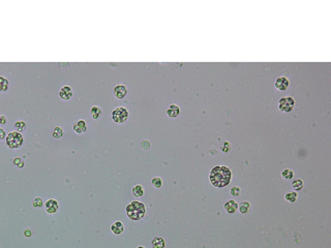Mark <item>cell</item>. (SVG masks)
<instances>
[{
  "label": "cell",
  "mask_w": 331,
  "mask_h": 248,
  "mask_svg": "<svg viewBox=\"0 0 331 248\" xmlns=\"http://www.w3.org/2000/svg\"><path fill=\"white\" fill-rule=\"evenodd\" d=\"M8 86H10V82L7 78L0 76V92H4L8 89Z\"/></svg>",
  "instance_id": "16"
},
{
  "label": "cell",
  "mask_w": 331,
  "mask_h": 248,
  "mask_svg": "<svg viewBox=\"0 0 331 248\" xmlns=\"http://www.w3.org/2000/svg\"><path fill=\"white\" fill-rule=\"evenodd\" d=\"M7 124V118L3 115H0V125H4Z\"/></svg>",
  "instance_id": "31"
},
{
  "label": "cell",
  "mask_w": 331,
  "mask_h": 248,
  "mask_svg": "<svg viewBox=\"0 0 331 248\" xmlns=\"http://www.w3.org/2000/svg\"><path fill=\"white\" fill-rule=\"evenodd\" d=\"M151 183H152V185L155 188H159V187H162V185H163V180H162V178H159V177H154V178L151 180Z\"/></svg>",
  "instance_id": "24"
},
{
  "label": "cell",
  "mask_w": 331,
  "mask_h": 248,
  "mask_svg": "<svg viewBox=\"0 0 331 248\" xmlns=\"http://www.w3.org/2000/svg\"><path fill=\"white\" fill-rule=\"evenodd\" d=\"M113 92H114V96H115L116 98L122 99V98L125 97L126 94H127V88H126L124 85L120 84V85L115 86V88H114Z\"/></svg>",
  "instance_id": "9"
},
{
  "label": "cell",
  "mask_w": 331,
  "mask_h": 248,
  "mask_svg": "<svg viewBox=\"0 0 331 248\" xmlns=\"http://www.w3.org/2000/svg\"><path fill=\"white\" fill-rule=\"evenodd\" d=\"M179 114H180V108L177 104H170V107L167 110V115L170 118H176L179 116Z\"/></svg>",
  "instance_id": "11"
},
{
  "label": "cell",
  "mask_w": 331,
  "mask_h": 248,
  "mask_svg": "<svg viewBox=\"0 0 331 248\" xmlns=\"http://www.w3.org/2000/svg\"><path fill=\"white\" fill-rule=\"evenodd\" d=\"M63 129L61 128V127L59 126H56L55 128L53 129V132H52V135H53V136L55 139H60L63 136Z\"/></svg>",
  "instance_id": "19"
},
{
  "label": "cell",
  "mask_w": 331,
  "mask_h": 248,
  "mask_svg": "<svg viewBox=\"0 0 331 248\" xmlns=\"http://www.w3.org/2000/svg\"><path fill=\"white\" fill-rule=\"evenodd\" d=\"M24 235L26 236V237H30V236L32 235V232L30 229H25V232H24Z\"/></svg>",
  "instance_id": "32"
},
{
  "label": "cell",
  "mask_w": 331,
  "mask_h": 248,
  "mask_svg": "<svg viewBox=\"0 0 331 248\" xmlns=\"http://www.w3.org/2000/svg\"><path fill=\"white\" fill-rule=\"evenodd\" d=\"M238 209H239L240 213L246 214V213H248V211L250 210V204L248 202H242V203L238 206Z\"/></svg>",
  "instance_id": "18"
},
{
  "label": "cell",
  "mask_w": 331,
  "mask_h": 248,
  "mask_svg": "<svg viewBox=\"0 0 331 248\" xmlns=\"http://www.w3.org/2000/svg\"><path fill=\"white\" fill-rule=\"evenodd\" d=\"M112 119L115 123H124L128 119V111L123 107H118L112 112Z\"/></svg>",
  "instance_id": "4"
},
{
  "label": "cell",
  "mask_w": 331,
  "mask_h": 248,
  "mask_svg": "<svg viewBox=\"0 0 331 248\" xmlns=\"http://www.w3.org/2000/svg\"><path fill=\"white\" fill-rule=\"evenodd\" d=\"M274 86H275V88L277 90H280V91H284V90H287L289 88L290 81L288 80L286 77H280L275 80Z\"/></svg>",
  "instance_id": "6"
},
{
  "label": "cell",
  "mask_w": 331,
  "mask_h": 248,
  "mask_svg": "<svg viewBox=\"0 0 331 248\" xmlns=\"http://www.w3.org/2000/svg\"><path fill=\"white\" fill-rule=\"evenodd\" d=\"M73 128L75 130V132H77V133H83L87 130V123H86V121H84V120H78L74 123Z\"/></svg>",
  "instance_id": "10"
},
{
  "label": "cell",
  "mask_w": 331,
  "mask_h": 248,
  "mask_svg": "<svg viewBox=\"0 0 331 248\" xmlns=\"http://www.w3.org/2000/svg\"><path fill=\"white\" fill-rule=\"evenodd\" d=\"M165 240L160 237H155L152 240V246L153 248H165Z\"/></svg>",
  "instance_id": "15"
},
{
  "label": "cell",
  "mask_w": 331,
  "mask_h": 248,
  "mask_svg": "<svg viewBox=\"0 0 331 248\" xmlns=\"http://www.w3.org/2000/svg\"><path fill=\"white\" fill-rule=\"evenodd\" d=\"M294 104H295V101H294V98L291 97V96H287V97H281L278 101V108L281 112H284V113H289L294 108Z\"/></svg>",
  "instance_id": "5"
},
{
  "label": "cell",
  "mask_w": 331,
  "mask_h": 248,
  "mask_svg": "<svg viewBox=\"0 0 331 248\" xmlns=\"http://www.w3.org/2000/svg\"><path fill=\"white\" fill-rule=\"evenodd\" d=\"M132 194H134L136 197H142V195L144 194V188H143V186H142V185H136V186L132 187Z\"/></svg>",
  "instance_id": "17"
},
{
  "label": "cell",
  "mask_w": 331,
  "mask_h": 248,
  "mask_svg": "<svg viewBox=\"0 0 331 248\" xmlns=\"http://www.w3.org/2000/svg\"><path fill=\"white\" fill-rule=\"evenodd\" d=\"M45 209L49 214H54L57 212L58 209H59V205H58L57 201L53 200V198H50V200H48L46 202Z\"/></svg>",
  "instance_id": "8"
},
{
  "label": "cell",
  "mask_w": 331,
  "mask_h": 248,
  "mask_svg": "<svg viewBox=\"0 0 331 248\" xmlns=\"http://www.w3.org/2000/svg\"><path fill=\"white\" fill-rule=\"evenodd\" d=\"M231 147H232V146H231L230 143H229V142H225L224 144H222V146H221V151L225 152V153H227V152L230 151Z\"/></svg>",
  "instance_id": "27"
},
{
  "label": "cell",
  "mask_w": 331,
  "mask_h": 248,
  "mask_svg": "<svg viewBox=\"0 0 331 248\" xmlns=\"http://www.w3.org/2000/svg\"><path fill=\"white\" fill-rule=\"evenodd\" d=\"M284 197H286V200H287L288 202H291V203H293V202H295V201L297 200V197H298V194H297V192L291 191V192H288Z\"/></svg>",
  "instance_id": "21"
},
{
  "label": "cell",
  "mask_w": 331,
  "mask_h": 248,
  "mask_svg": "<svg viewBox=\"0 0 331 248\" xmlns=\"http://www.w3.org/2000/svg\"><path fill=\"white\" fill-rule=\"evenodd\" d=\"M141 147L144 149V150H148V149L150 148V143L149 141H147V140H145V141H143L141 143Z\"/></svg>",
  "instance_id": "29"
},
{
  "label": "cell",
  "mask_w": 331,
  "mask_h": 248,
  "mask_svg": "<svg viewBox=\"0 0 331 248\" xmlns=\"http://www.w3.org/2000/svg\"><path fill=\"white\" fill-rule=\"evenodd\" d=\"M15 127L17 128V131L22 132L26 129V123L24 122V121H17V122L15 123Z\"/></svg>",
  "instance_id": "22"
},
{
  "label": "cell",
  "mask_w": 331,
  "mask_h": 248,
  "mask_svg": "<svg viewBox=\"0 0 331 248\" xmlns=\"http://www.w3.org/2000/svg\"><path fill=\"white\" fill-rule=\"evenodd\" d=\"M5 142H7V145L11 149H18L23 145L24 139L22 133L16 130V131L8 132V135L5 138Z\"/></svg>",
  "instance_id": "3"
},
{
  "label": "cell",
  "mask_w": 331,
  "mask_h": 248,
  "mask_svg": "<svg viewBox=\"0 0 331 248\" xmlns=\"http://www.w3.org/2000/svg\"><path fill=\"white\" fill-rule=\"evenodd\" d=\"M225 209L229 214H233L238 210V204L235 201H229L225 204Z\"/></svg>",
  "instance_id": "12"
},
{
  "label": "cell",
  "mask_w": 331,
  "mask_h": 248,
  "mask_svg": "<svg viewBox=\"0 0 331 248\" xmlns=\"http://www.w3.org/2000/svg\"><path fill=\"white\" fill-rule=\"evenodd\" d=\"M111 229H112V232L115 235H120L123 232V229H124V226H123L121 221H116L111 226Z\"/></svg>",
  "instance_id": "14"
},
{
  "label": "cell",
  "mask_w": 331,
  "mask_h": 248,
  "mask_svg": "<svg viewBox=\"0 0 331 248\" xmlns=\"http://www.w3.org/2000/svg\"><path fill=\"white\" fill-rule=\"evenodd\" d=\"M32 205H33V207H35V208H42V205H44V202H42L41 197H35L32 202Z\"/></svg>",
  "instance_id": "25"
},
{
  "label": "cell",
  "mask_w": 331,
  "mask_h": 248,
  "mask_svg": "<svg viewBox=\"0 0 331 248\" xmlns=\"http://www.w3.org/2000/svg\"><path fill=\"white\" fill-rule=\"evenodd\" d=\"M293 176H294V173H293V170H292L286 169V170H284L283 172H281V177H283V178H284L286 180H290V179H292V178H293Z\"/></svg>",
  "instance_id": "20"
},
{
  "label": "cell",
  "mask_w": 331,
  "mask_h": 248,
  "mask_svg": "<svg viewBox=\"0 0 331 248\" xmlns=\"http://www.w3.org/2000/svg\"><path fill=\"white\" fill-rule=\"evenodd\" d=\"M7 138V133H5V130L3 128H0V141H2L3 139Z\"/></svg>",
  "instance_id": "30"
},
{
  "label": "cell",
  "mask_w": 331,
  "mask_h": 248,
  "mask_svg": "<svg viewBox=\"0 0 331 248\" xmlns=\"http://www.w3.org/2000/svg\"><path fill=\"white\" fill-rule=\"evenodd\" d=\"M58 94H59L60 98L63 99V100H69V99L73 97L74 91H73L72 87H69V86H62V87H61V88L59 89V92H58Z\"/></svg>",
  "instance_id": "7"
},
{
  "label": "cell",
  "mask_w": 331,
  "mask_h": 248,
  "mask_svg": "<svg viewBox=\"0 0 331 248\" xmlns=\"http://www.w3.org/2000/svg\"><path fill=\"white\" fill-rule=\"evenodd\" d=\"M90 115H91L92 119L97 120V119H100L101 117V115H103V110H101L100 107H97V105H93L90 110Z\"/></svg>",
  "instance_id": "13"
},
{
  "label": "cell",
  "mask_w": 331,
  "mask_h": 248,
  "mask_svg": "<svg viewBox=\"0 0 331 248\" xmlns=\"http://www.w3.org/2000/svg\"><path fill=\"white\" fill-rule=\"evenodd\" d=\"M210 182L215 187H225L231 181L232 172L225 166H217L210 172Z\"/></svg>",
  "instance_id": "1"
},
{
  "label": "cell",
  "mask_w": 331,
  "mask_h": 248,
  "mask_svg": "<svg viewBox=\"0 0 331 248\" xmlns=\"http://www.w3.org/2000/svg\"><path fill=\"white\" fill-rule=\"evenodd\" d=\"M292 185H293V188L295 189V190H301L302 187H303V182H302V180L297 179V180H294Z\"/></svg>",
  "instance_id": "23"
},
{
  "label": "cell",
  "mask_w": 331,
  "mask_h": 248,
  "mask_svg": "<svg viewBox=\"0 0 331 248\" xmlns=\"http://www.w3.org/2000/svg\"><path fill=\"white\" fill-rule=\"evenodd\" d=\"M138 248H145V247H144V246H139Z\"/></svg>",
  "instance_id": "33"
},
{
  "label": "cell",
  "mask_w": 331,
  "mask_h": 248,
  "mask_svg": "<svg viewBox=\"0 0 331 248\" xmlns=\"http://www.w3.org/2000/svg\"><path fill=\"white\" fill-rule=\"evenodd\" d=\"M14 163L16 164V166H19V167H23V166H24V162H23V160L21 159L20 157L15 158V159H14Z\"/></svg>",
  "instance_id": "28"
},
{
  "label": "cell",
  "mask_w": 331,
  "mask_h": 248,
  "mask_svg": "<svg viewBox=\"0 0 331 248\" xmlns=\"http://www.w3.org/2000/svg\"><path fill=\"white\" fill-rule=\"evenodd\" d=\"M240 192H241V189L239 187H237V186H234V187H232L230 193L233 195V197H239Z\"/></svg>",
  "instance_id": "26"
},
{
  "label": "cell",
  "mask_w": 331,
  "mask_h": 248,
  "mask_svg": "<svg viewBox=\"0 0 331 248\" xmlns=\"http://www.w3.org/2000/svg\"><path fill=\"white\" fill-rule=\"evenodd\" d=\"M145 212H146V208H145V205L141 202L134 201L126 206V214H127L128 218L132 220L142 219L145 215Z\"/></svg>",
  "instance_id": "2"
}]
</instances>
